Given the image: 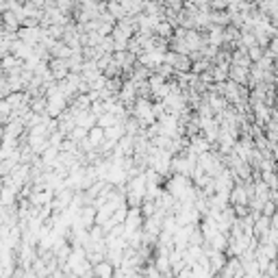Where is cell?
<instances>
[{"mask_svg":"<svg viewBox=\"0 0 278 278\" xmlns=\"http://www.w3.org/2000/svg\"><path fill=\"white\" fill-rule=\"evenodd\" d=\"M174 72H189L191 70V59L187 54H178L176 52V59H174Z\"/></svg>","mask_w":278,"mask_h":278,"instance_id":"obj_2","label":"cell"},{"mask_svg":"<svg viewBox=\"0 0 278 278\" xmlns=\"http://www.w3.org/2000/svg\"><path fill=\"white\" fill-rule=\"evenodd\" d=\"M113 269H116V267H113L107 259H102V261H98V263H94V265H92V274H94V276H104V278H111V276H113Z\"/></svg>","mask_w":278,"mask_h":278,"instance_id":"obj_1","label":"cell"},{"mask_svg":"<svg viewBox=\"0 0 278 278\" xmlns=\"http://www.w3.org/2000/svg\"><path fill=\"white\" fill-rule=\"evenodd\" d=\"M107 11L113 15V18H116V22L120 20V18H124L126 15V11H124V7H122L118 0H107Z\"/></svg>","mask_w":278,"mask_h":278,"instance_id":"obj_3","label":"cell"},{"mask_svg":"<svg viewBox=\"0 0 278 278\" xmlns=\"http://www.w3.org/2000/svg\"><path fill=\"white\" fill-rule=\"evenodd\" d=\"M68 137H72L74 142H80L83 137H87V128H83V126H74V128H72L70 133H68Z\"/></svg>","mask_w":278,"mask_h":278,"instance_id":"obj_4","label":"cell"}]
</instances>
